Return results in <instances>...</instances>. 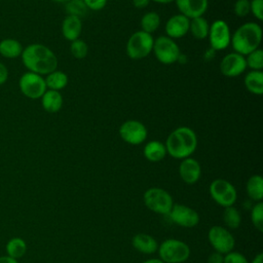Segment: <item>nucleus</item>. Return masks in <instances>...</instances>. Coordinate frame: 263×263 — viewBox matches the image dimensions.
Returning a JSON list of instances; mask_svg holds the SVG:
<instances>
[{
    "label": "nucleus",
    "mask_w": 263,
    "mask_h": 263,
    "mask_svg": "<svg viewBox=\"0 0 263 263\" xmlns=\"http://www.w3.org/2000/svg\"><path fill=\"white\" fill-rule=\"evenodd\" d=\"M24 66L33 73L47 75L58 68V58L53 51L40 43H33L23 49L21 54Z\"/></svg>",
    "instance_id": "nucleus-1"
},
{
    "label": "nucleus",
    "mask_w": 263,
    "mask_h": 263,
    "mask_svg": "<svg viewBox=\"0 0 263 263\" xmlns=\"http://www.w3.org/2000/svg\"><path fill=\"white\" fill-rule=\"evenodd\" d=\"M166 153L176 159L190 157L197 147V137L193 129L180 126L174 129L165 142Z\"/></svg>",
    "instance_id": "nucleus-2"
},
{
    "label": "nucleus",
    "mask_w": 263,
    "mask_h": 263,
    "mask_svg": "<svg viewBox=\"0 0 263 263\" xmlns=\"http://www.w3.org/2000/svg\"><path fill=\"white\" fill-rule=\"evenodd\" d=\"M262 41V29L257 23L249 22L238 27L233 35H231L230 44L241 55H247L250 52L259 48Z\"/></svg>",
    "instance_id": "nucleus-3"
},
{
    "label": "nucleus",
    "mask_w": 263,
    "mask_h": 263,
    "mask_svg": "<svg viewBox=\"0 0 263 263\" xmlns=\"http://www.w3.org/2000/svg\"><path fill=\"white\" fill-rule=\"evenodd\" d=\"M159 259L164 263H184L190 256L189 246L177 238L163 240L157 249Z\"/></svg>",
    "instance_id": "nucleus-4"
},
{
    "label": "nucleus",
    "mask_w": 263,
    "mask_h": 263,
    "mask_svg": "<svg viewBox=\"0 0 263 263\" xmlns=\"http://www.w3.org/2000/svg\"><path fill=\"white\" fill-rule=\"evenodd\" d=\"M143 200L147 209L161 215H167L174 205L172 195L159 187H151L144 192Z\"/></svg>",
    "instance_id": "nucleus-5"
},
{
    "label": "nucleus",
    "mask_w": 263,
    "mask_h": 263,
    "mask_svg": "<svg viewBox=\"0 0 263 263\" xmlns=\"http://www.w3.org/2000/svg\"><path fill=\"white\" fill-rule=\"evenodd\" d=\"M154 39L151 34L144 31L135 32L126 42V53L133 60L146 58L153 49Z\"/></svg>",
    "instance_id": "nucleus-6"
},
{
    "label": "nucleus",
    "mask_w": 263,
    "mask_h": 263,
    "mask_svg": "<svg viewBox=\"0 0 263 263\" xmlns=\"http://www.w3.org/2000/svg\"><path fill=\"white\" fill-rule=\"evenodd\" d=\"M209 192L213 200L223 208L233 205L237 198L235 187L225 179H216L212 181L209 187Z\"/></svg>",
    "instance_id": "nucleus-7"
},
{
    "label": "nucleus",
    "mask_w": 263,
    "mask_h": 263,
    "mask_svg": "<svg viewBox=\"0 0 263 263\" xmlns=\"http://www.w3.org/2000/svg\"><path fill=\"white\" fill-rule=\"evenodd\" d=\"M153 52L156 59L164 65H172L180 58V48L174 39L167 36H159L154 40Z\"/></svg>",
    "instance_id": "nucleus-8"
},
{
    "label": "nucleus",
    "mask_w": 263,
    "mask_h": 263,
    "mask_svg": "<svg viewBox=\"0 0 263 263\" xmlns=\"http://www.w3.org/2000/svg\"><path fill=\"white\" fill-rule=\"evenodd\" d=\"M18 86L22 93L32 100L41 99L43 93L47 90L44 78L33 72H26L22 75L18 81Z\"/></svg>",
    "instance_id": "nucleus-9"
},
{
    "label": "nucleus",
    "mask_w": 263,
    "mask_h": 263,
    "mask_svg": "<svg viewBox=\"0 0 263 263\" xmlns=\"http://www.w3.org/2000/svg\"><path fill=\"white\" fill-rule=\"evenodd\" d=\"M208 238L215 252L222 255L231 252L235 246V239L232 233L227 228L220 225H215L210 228Z\"/></svg>",
    "instance_id": "nucleus-10"
},
{
    "label": "nucleus",
    "mask_w": 263,
    "mask_h": 263,
    "mask_svg": "<svg viewBox=\"0 0 263 263\" xmlns=\"http://www.w3.org/2000/svg\"><path fill=\"white\" fill-rule=\"evenodd\" d=\"M208 36L210 45L215 50H223L230 45V29L228 24L223 20H217L210 26Z\"/></svg>",
    "instance_id": "nucleus-11"
},
{
    "label": "nucleus",
    "mask_w": 263,
    "mask_h": 263,
    "mask_svg": "<svg viewBox=\"0 0 263 263\" xmlns=\"http://www.w3.org/2000/svg\"><path fill=\"white\" fill-rule=\"evenodd\" d=\"M147 128L146 126L138 120H126L119 127L120 138L127 144L140 145L144 143L147 139Z\"/></svg>",
    "instance_id": "nucleus-12"
},
{
    "label": "nucleus",
    "mask_w": 263,
    "mask_h": 263,
    "mask_svg": "<svg viewBox=\"0 0 263 263\" xmlns=\"http://www.w3.org/2000/svg\"><path fill=\"white\" fill-rule=\"evenodd\" d=\"M167 216L176 225L185 228L195 227L199 223L198 213L194 209L185 204L174 203Z\"/></svg>",
    "instance_id": "nucleus-13"
},
{
    "label": "nucleus",
    "mask_w": 263,
    "mask_h": 263,
    "mask_svg": "<svg viewBox=\"0 0 263 263\" xmlns=\"http://www.w3.org/2000/svg\"><path fill=\"white\" fill-rule=\"evenodd\" d=\"M247 68L246 58L237 52L226 54L220 63V71L226 77H236Z\"/></svg>",
    "instance_id": "nucleus-14"
},
{
    "label": "nucleus",
    "mask_w": 263,
    "mask_h": 263,
    "mask_svg": "<svg viewBox=\"0 0 263 263\" xmlns=\"http://www.w3.org/2000/svg\"><path fill=\"white\" fill-rule=\"evenodd\" d=\"M181 14L189 20L202 16L209 6L208 0H175Z\"/></svg>",
    "instance_id": "nucleus-15"
},
{
    "label": "nucleus",
    "mask_w": 263,
    "mask_h": 263,
    "mask_svg": "<svg viewBox=\"0 0 263 263\" xmlns=\"http://www.w3.org/2000/svg\"><path fill=\"white\" fill-rule=\"evenodd\" d=\"M179 175L184 183L188 185L195 184L201 175V167L199 162L192 157L182 159L179 165Z\"/></svg>",
    "instance_id": "nucleus-16"
},
{
    "label": "nucleus",
    "mask_w": 263,
    "mask_h": 263,
    "mask_svg": "<svg viewBox=\"0 0 263 263\" xmlns=\"http://www.w3.org/2000/svg\"><path fill=\"white\" fill-rule=\"evenodd\" d=\"M190 20L179 13L171 16L165 24V33L172 39H178L189 32Z\"/></svg>",
    "instance_id": "nucleus-17"
},
{
    "label": "nucleus",
    "mask_w": 263,
    "mask_h": 263,
    "mask_svg": "<svg viewBox=\"0 0 263 263\" xmlns=\"http://www.w3.org/2000/svg\"><path fill=\"white\" fill-rule=\"evenodd\" d=\"M82 32V22L81 18L75 15L68 14L62 24V34L65 39L69 41H74L79 38Z\"/></svg>",
    "instance_id": "nucleus-18"
},
{
    "label": "nucleus",
    "mask_w": 263,
    "mask_h": 263,
    "mask_svg": "<svg viewBox=\"0 0 263 263\" xmlns=\"http://www.w3.org/2000/svg\"><path fill=\"white\" fill-rule=\"evenodd\" d=\"M133 247L143 254H154L158 249L157 240L150 234L138 233L132 238Z\"/></svg>",
    "instance_id": "nucleus-19"
},
{
    "label": "nucleus",
    "mask_w": 263,
    "mask_h": 263,
    "mask_svg": "<svg viewBox=\"0 0 263 263\" xmlns=\"http://www.w3.org/2000/svg\"><path fill=\"white\" fill-rule=\"evenodd\" d=\"M143 154L147 160L151 162H158L162 160L167 153H166L165 145L160 141L154 140V141L148 142L145 145L143 149Z\"/></svg>",
    "instance_id": "nucleus-20"
},
{
    "label": "nucleus",
    "mask_w": 263,
    "mask_h": 263,
    "mask_svg": "<svg viewBox=\"0 0 263 263\" xmlns=\"http://www.w3.org/2000/svg\"><path fill=\"white\" fill-rule=\"evenodd\" d=\"M41 105L48 113H57L63 106V97L58 90H46L41 97Z\"/></svg>",
    "instance_id": "nucleus-21"
},
{
    "label": "nucleus",
    "mask_w": 263,
    "mask_h": 263,
    "mask_svg": "<svg viewBox=\"0 0 263 263\" xmlns=\"http://www.w3.org/2000/svg\"><path fill=\"white\" fill-rule=\"evenodd\" d=\"M245 86L246 88L257 96L263 93V73L261 71L252 70L245 76Z\"/></svg>",
    "instance_id": "nucleus-22"
},
{
    "label": "nucleus",
    "mask_w": 263,
    "mask_h": 263,
    "mask_svg": "<svg viewBox=\"0 0 263 263\" xmlns=\"http://www.w3.org/2000/svg\"><path fill=\"white\" fill-rule=\"evenodd\" d=\"M23 46L20 41L12 38H5L0 41V54L6 59H15L21 57Z\"/></svg>",
    "instance_id": "nucleus-23"
},
{
    "label": "nucleus",
    "mask_w": 263,
    "mask_h": 263,
    "mask_svg": "<svg viewBox=\"0 0 263 263\" xmlns=\"http://www.w3.org/2000/svg\"><path fill=\"white\" fill-rule=\"evenodd\" d=\"M249 197L256 202L263 199V178L260 175H253L247 181L246 186Z\"/></svg>",
    "instance_id": "nucleus-24"
},
{
    "label": "nucleus",
    "mask_w": 263,
    "mask_h": 263,
    "mask_svg": "<svg viewBox=\"0 0 263 263\" xmlns=\"http://www.w3.org/2000/svg\"><path fill=\"white\" fill-rule=\"evenodd\" d=\"M46 87L51 90H58L60 91L68 84V76L63 71L54 70L51 73L46 75V78H44Z\"/></svg>",
    "instance_id": "nucleus-25"
},
{
    "label": "nucleus",
    "mask_w": 263,
    "mask_h": 263,
    "mask_svg": "<svg viewBox=\"0 0 263 263\" xmlns=\"http://www.w3.org/2000/svg\"><path fill=\"white\" fill-rule=\"evenodd\" d=\"M209 29H210V26L203 16H198L190 20L189 31L191 32L194 38L199 40L206 38L209 34Z\"/></svg>",
    "instance_id": "nucleus-26"
},
{
    "label": "nucleus",
    "mask_w": 263,
    "mask_h": 263,
    "mask_svg": "<svg viewBox=\"0 0 263 263\" xmlns=\"http://www.w3.org/2000/svg\"><path fill=\"white\" fill-rule=\"evenodd\" d=\"M27 252V243L26 241L21 237H12L8 240L6 243V253L7 256L18 259L22 258Z\"/></svg>",
    "instance_id": "nucleus-27"
},
{
    "label": "nucleus",
    "mask_w": 263,
    "mask_h": 263,
    "mask_svg": "<svg viewBox=\"0 0 263 263\" xmlns=\"http://www.w3.org/2000/svg\"><path fill=\"white\" fill-rule=\"evenodd\" d=\"M223 221L224 224L229 228V229H236L239 227L241 223V216L239 211L234 208L233 205L224 208L223 212Z\"/></svg>",
    "instance_id": "nucleus-28"
},
{
    "label": "nucleus",
    "mask_w": 263,
    "mask_h": 263,
    "mask_svg": "<svg viewBox=\"0 0 263 263\" xmlns=\"http://www.w3.org/2000/svg\"><path fill=\"white\" fill-rule=\"evenodd\" d=\"M159 25H160V17L154 11L145 13L141 18L142 31H144L146 33L151 34L153 32H155L158 29Z\"/></svg>",
    "instance_id": "nucleus-29"
},
{
    "label": "nucleus",
    "mask_w": 263,
    "mask_h": 263,
    "mask_svg": "<svg viewBox=\"0 0 263 263\" xmlns=\"http://www.w3.org/2000/svg\"><path fill=\"white\" fill-rule=\"evenodd\" d=\"M246 63L247 67L251 68L252 70L261 71V69L263 68V50L257 48L256 50L247 54Z\"/></svg>",
    "instance_id": "nucleus-30"
},
{
    "label": "nucleus",
    "mask_w": 263,
    "mask_h": 263,
    "mask_svg": "<svg viewBox=\"0 0 263 263\" xmlns=\"http://www.w3.org/2000/svg\"><path fill=\"white\" fill-rule=\"evenodd\" d=\"M251 221L257 230L263 231V202H256L251 210Z\"/></svg>",
    "instance_id": "nucleus-31"
},
{
    "label": "nucleus",
    "mask_w": 263,
    "mask_h": 263,
    "mask_svg": "<svg viewBox=\"0 0 263 263\" xmlns=\"http://www.w3.org/2000/svg\"><path fill=\"white\" fill-rule=\"evenodd\" d=\"M66 10L70 15L81 17L82 15H85L87 7L82 0H71L66 4Z\"/></svg>",
    "instance_id": "nucleus-32"
},
{
    "label": "nucleus",
    "mask_w": 263,
    "mask_h": 263,
    "mask_svg": "<svg viewBox=\"0 0 263 263\" xmlns=\"http://www.w3.org/2000/svg\"><path fill=\"white\" fill-rule=\"evenodd\" d=\"M70 51L74 58L83 59L87 55L88 46L83 40L78 38V39L72 41V43L70 45Z\"/></svg>",
    "instance_id": "nucleus-33"
},
{
    "label": "nucleus",
    "mask_w": 263,
    "mask_h": 263,
    "mask_svg": "<svg viewBox=\"0 0 263 263\" xmlns=\"http://www.w3.org/2000/svg\"><path fill=\"white\" fill-rule=\"evenodd\" d=\"M233 11L237 16H246L250 13V1L249 0H236L234 3Z\"/></svg>",
    "instance_id": "nucleus-34"
},
{
    "label": "nucleus",
    "mask_w": 263,
    "mask_h": 263,
    "mask_svg": "<svg viewBox=\"0 0 263 263\" xmlns=\"http://www.w3.org/2000/svg\"><path fill=\"white\" fill-rule=\"evenodd\" d=\"M223 263H249V261L243 254L231 251L224 255Z\"/></svg>",
    "instance_id": "nucleus-35"
},
{
    "label": "nucleus",
    "mask_w": 263,
    "mask_h": 263,
    "mask_svg": "<svg viewBox=\"0 0 263 263\" xmlns=\"http://www.w3.org/2000/svg\"><path fill=\"white\" fill-rule=\"evenodd\" d=\"M250 12L257 20L261 21L263 18V0H252L250 2Z\"/></svg>",
    "instance_id": "nucleus-36"
},
{
    "label": "nucleus",
    "mask_w": 263,
    "mask_h": 263,
    "mask_svg": "<svg viewBox=\"0 0 263 263\" xmlns=\"http://www.w3.org/2000/svg\"><path fill=\"white\" fill-rule=\"evenodd\" d=\"M82 1L84 2L87 9H91V10H101L107 4V0H82Z\"/></svg>",
    "instance_id": "nucleus-37"
},
{
    "label": "nucleus",
    "mask_w": 263,
    "mask_h": 263,
    "mask_svg": "<svg viewBox=\"0 0 263 263\" xmlns=\"http://www.w3.org/2000/svg\"><path fill=\"white\" fill-rule=\"evenodd\" d=\"M223 260H224V255L218 252H214L210 254V256L208 257L206 263H223Z\"/></svg>",
    "instance_id": "nucleus-38"
},
{
    "label": "nucleus",
    "mask_w": 263,
    "mask_h": 263,
    "mask_svg": "<svg viewBox=\"0 0 263 263\" xmlns=\"http://www.w3.org/2000/svg\"><path fill=\"white\" fill-rule=\"evenodd\" d=\"M8 78V70L4 64L0 62V85L5 83Z\"/></svg>",
    "instance_id": "nucleus-39"
},
{
    "label": "nucleus",
    "mask_w": 263,
    "mask_h": 263,
    "mask_svg": "<svg viewBox=\"0 0 263 263\" xmlns=\"http://www.w3.org/2000/svg\"><path fill=\"white\" fill-rule=\"evenodd\" d=\"M133 2L137 8H144L149 4L150 0H133Z\"/></svg>",
    "instance_id": "nucleus-40"
},
{
    "label": "nucleus",
    "mask_w": 263,
    "mask_h": 263,
    "mask_svg": "<svg viewBox=\"0 0 263 263\" xmlns=\"http://www.w3.org/2000/svg\"><path fill=\"white\" fill-rule=\"evenodd\" d=\"M0 263H18L16 259H13L9 256H1L0 257Z\"/></svg>",
    "instance_id": "nucleus-41"
},
{
    "label": "nucleus",
    "mask_w": 263,
    "mask_h": 263,
    "mask_svg": "<svg viewBox=\"0 0 263 263\" xmlns=\"http://www.w3.org/2000/svg\"><path fill=\"white\" fill-rule=\"evenodd\" d=\"M251 263H263V254L259 253L258 255H256Z\"/></svg>",
    "instance_id": "nucleus-42"
},
{
    "label": "nucleus",
    "mask_w": 263,
    "mask_h": 263,
    "mask_svg": "<svg viewBox=\"0 0 263 263\" xmlns=\"http://www.w3.org/2000/svg\"><path fill=\"white\" fill-rule=\"evenodd\" d=\"M142 263H164V262L161 261L159 258H150V259L145 260V261L142 262Z\"/></svg>",
    "instance_id": "nucleus-43"
},
{
    "label": "nucleus",
    "mask_w": 263,
    "mask_h": 263,
    "mask_svg": "<svg viewBox=\"0 0 263 263\" xmlns=\"http://www.w3.org/2000/svg\"><path fill=\"white\" fill-rule=\"evenodd\" d=\"M152 1H154L156 3H160V4H168L175 0H152Z\"/></svg>",
    "instance_id": "nucleus-44"
},
{
    "label": "nucleus",
    "mask_w": 263,
    "mask_h": 263,
    "mask_svg": "<svg viewBox=\"0 0 263 263\" xmlns=\"http://www.w3.org/2000/svg\"><path fill=\"white\" fill-rule=\"evenodd\" d=\"M53 1H55V2H65L67 0H53Z\"/></svg>",
    "instance_id": "nucleus-45"
}]
</instances>
